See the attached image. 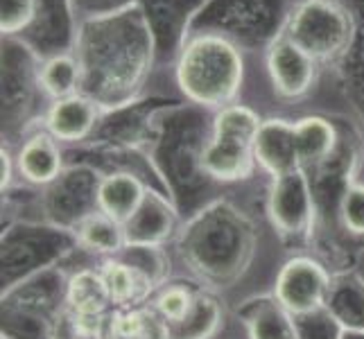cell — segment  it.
I'll return each mask as SVG.
<instances>
[{"instance_id": "6da1fadb", "label": "cell", "mask_w": 364, "mask_h": 339, "mask_svg": "<svg viewBox=\"0 0 364 339\" xmlns=\"http://www.w3.org/2000/svg\"><path fill=\"white\" fill-rule=\"evenodd\" d=\"M181 91L206 107H229L242 84V57L222 36H199L179 59Z\"/></svg>"}, {"instance_id": "7a4b0ae2", "label": "cell", "mask_w": 364, "mask_h": 339, "mask_svg": "<svg viewBox=\"0 0 364 339\" xmlns=\"http://www.w3.org/2000/svg\"><path fill=\"white\" fill-rule=\"evenodd\" d=\"M262 120L249 107H224L213 124V138L202 152V168L208 177L231 183L247 179L256 166V136Z\"/></svg>"}, {"instance_id": "3957f363", "label": "cell", "mask_w": 364, "mask_h": 339, "mask_svg": "<svg viewBox=\"0 0 364 339\" xmlns=\"http://www.w3.org/2000/svg\"><path fill=\"white\" fill-rule=\"evenodd\" d=\"M350 21L331 0H306L292 16L287 39L312 59H328L348 43Z\"/></svg>"}, {"instance_id": "277c9868", "label": "cell", "mask_w": 364, "mask_h": 339, "mask_svg": "<svg viewBox=\"0 0 364 339\" xmlns=\"http://www.w3.org/2000/svg\"><path fill=\"white\" fill-rule=\"evenodd\" d=\"M331 296V276L319 260L308 256L290 258L281 267L274 285V298L292 317L319 312Z\"/></svg>"}, {"instance_id": "5b68a950", "label": "cell", "mask_w": 364, "mask_h": 339, "mask_svg": "<svg viewBox=\"0 0 364 339\" xmlns=\"http://www.w3.org/2000/svg\"><path fill=\"white\" fill-rule=\"evenodd\" d=\"M267 215L281 235L301 237L310 233L315 222V202H312L310 181L304 168L281 174L272 181Z\"/></svg>"}, {"instance_id": "8992f818", "label": "cell", "mask_w": 364, "mask_h": 339, "mask_svg": "<svg viewBox=\"0 0 364 339\" xmlns=\"http://www.w3.org/2000/svg\"><path fill=\"white\" fill-rule=\"evenodd\" d=\"M256 163L272 177H281L292 170L304 168L299 156L294 122L272 118L260 124L256 136Z\"/></svg>"}, {"instance_id": "52a82bcc", "label": "cell", "mask_w": 364, "mask_h": 339, "mask_svg": "<svg viewBox=\"0 0 364 339\" xmlns=\"http://www.w3.org/2000/svg\"><path fill=\"white\" fill-rule=\"evenodd\" d=\"M267 68L276 93L283 97L306 95L315 80V59L308 57L290 39L276 41L272 45Z\"/></svg>"}, {"instance_id": "ba28073f", "label": "cell", "mask_w": 364, "mask_h": 339, "mask_svg": "<svg viewBox=\"0 0 364 339\" xmlns=\"http://www.w3.org/2000/svg\"><path fill=\"white\" fill-rule=\"evenodd\" d=\"M177 226V212L168 199L147 190L145 202L136 215L124 224L127 247H161Z\"/></svg>"}, {"instance_id": "9c48e42d", "label": "cell", "mask_w": 364, "mask_h": 339, "mask_svg": "<svg viewBox=\"0 0 364 339\" xmlns=\"http://www.w3.org/2000/svg\"><path fill=\"white\" fill-rule=\"evenodd\" d=\"M100 271H102V279L107 283L111 301H114V308L147 306V301L159 290V285L143 269H138L122 256L105 258Z\"/></svg>"}, {"instance_id": "30bf717a", "label": "cell", "mask_w": 364, "mask_h": 339, "mask_svg": "<svg viewBox=\"0 0 364 339\" xmlns=\"http://www.w3.org/2000/svg\"><path fill=\"white\" fill-rule=\"evenodd\" d=\"M145 195L147 188L138 177L129 172H114L100 179L95 188V206L100 212L124 226L145 202Z\"/></svg>"}, {"instance_id": "8fae6325", "label": "cell", "mask_w": 364, "mask_h": 339, "mask_svg": "<svg viewBox=\"0 0 364 339\" xmlns=\"http://www.w3.org/2000/svg\"><path fill=\"white\" fill-rule=\"evenodd\" d=\"M97 120V109L89 97L70 95L64 99H55V104L48 111V134L55 141L75 143L91 134Z\"/></svg>"}, {"instance_id": "7c38bea8", "label": "cell", "mask_w": 364, "mask_h": 339, "mask_svg": "<svg viewBox=\"0 0 364 339\" xmlns=\"http://www.w3.org/2000/svg\"><path fill=\"white\" fill-rule=\"evenodd\" d=\"M66 310L86 319H105L114 310V301L100 269H80L66 285Z\"/></svg>"}, {"instance_id": "4fadbf2b", "label": "cell", "mask_w": 364, "mask_h": 339, "mask_svg": "<svg viewBox=\"0 0 364 339\" xmlns=\"http://www.w3.org/2000/svg\"><path fill=\"white\" fill-rule=\"evenodd\" d=\"M16 172L34 185L53 183L61 172V152L50 134H34L16 154Z\"/></svg>"}, {"instance_id": "5bb4252c", "label": "cell", "mask_w": 364, "mask_h": 339, "mask_svg": "<svg viewBox=\"0 0 364 339\" xmlns=\"http://www.w3.org/2000/svg\"><path fill=\"white\" fill-rule=\"evenodd\" d=\"M102 339H168V325L149 306L114 308L105 317Z\"/></svg>"}, {"instance_id": "9a60e30c", "label": "cell", "mask_w": 364, "mask_h": 339, "mask_svg": "<svg viewBox=\"0 0 364 339\" xmlns=\"http://www.w3.org/2000/svg\"><path fill=\"white\" fill-rule=\"evenodd\" d=\"M245 325L249 339H299L294 317L274 296L254 301L245 310Z\"/></svg>"}, {"instance_id": "2e32d148", "label": "cell", "mask_w": 364, "mask_h": 339, "mask_svg": "<svg viewBox=\"0 0 364 339\" xmlns=\"http://www.w3.org/2000/svg\"><path fill=\"white\" fill-rule=\"evenodd\" d=\"M75 235H77V242L84 249L105 258H114L122 254V249L127 247L124 226L100 210L84 215L75 226Z\"/></svg>"}, {"instance_id": "e0dca14e", "label": "cell", "mask_w": 364, "mask_h": 339, "mask_svg": "<svg viewBox=\"0 0 364 339\" xmlns=\"http://www.w3.org/2000/svg\"><path fill=\"white\" fill-rule=\"evenodd\" d=\"M222 325V306L220 301L208 294L199 292L191 312L174 325H168V339H210Z\"/></svg>"}, {"instance_id": "ac0fdd59", "label": "cell", "mask_w": 364, "mask_h": 339, "mask_svg": "<svg viewBox=\"0 0 364 339\" xmlns=\"http://www.w3.org/2000/svg\"><path fill=\"white\" fill-rule=\"evenodd\" d=\"M294 134H296L301 166L304 168L326 161L333 154L337 143V134L333 129V124L319 116H308L294 122Z\"/></svg>"}, {"instance_id": "d6986e66", "label": "cell", "mask_w": 364, "mask_h": 339, "mask_svg": "<svg viewBox=\"0 0 364 339\" xmlns=\"http://www.w3.org/2000/svg\"><path fill=\"white\" fill-rule=\"evenodd\" d=\"M195 296H197V292L181 283L161 285L154 292V296L149 298L147 306L166 325H174L191 312V308L195 303Z\"/></svg>"}, {"instance_id": "ffe728a7", "label": "cell", "mask_w": 364, "mask_h": 339, "mask_svg": "<svg viewBox=\"0 0 364 339\" xmlns=\"http://www.w3.org/2000/svg\"><path fill=\"white\" fill-rule=\"evenodd\" d=\"M41 86L43 91L55 97V99H64L70 95H77V82H80V70L77 64L66 57V55H59L48 59L43 68H41Z\"/></svg>"}, {"instance_id": "44dd1931", "label": "cell", "mask_w": 364, "mask_h": 339, "mask_svg": "<svg viewBox=\"0 0 364 339\" xmlns=\"http://www.w3.org/2000/svg\"><path fill=\"white\" fill-rule=\"evenodd\" d=\"M340 220L350 235H364V183L348 185L340 199Z\"/></svg>"}, {"instance_id": "7402d4cb", "label": "cell", "mask_w": 364, "mask_h": 339, "mask_svg": "<svg viewBox=\"0 0 364 339\" xmlns=\"http://www.w3.org/2000/svg\"><path fill=\"white\" fill-rule=\"evenodd\" d=\"M36 14V0H0V28L5 34L28 28Z\"/></svg>"}, {"instance_id": "603a6c76", "label": "cell", "mask_w": 364, "mask_h": 339, "mask_svg": "<svg viewBox=\"0 0 364 339\" xmlns=\"http://www.w3.org/2000/svg\"><path fill=\"white\" fill-rule=\"evenodd\" d=\"M0 166H3L0 170H3V193H5V188L11 183V174L16 170V158H11L7 149H3V152H0Z\"/></svg>"}, {"instance_id": "cb8c5ba5", "label": "cell", "mask_w": 364, "mask_h": 339, "mask_svg": "<svg viewBox=\"0 0 364 339\" xmlns=\"http://www.w3.org/2000/svg\"><path fill=\"white\" fill-rule=\"evenodd\" d=\"M340 339H364V328L362 330H355V328H346Z\"/></svg>"}]
</instances>
